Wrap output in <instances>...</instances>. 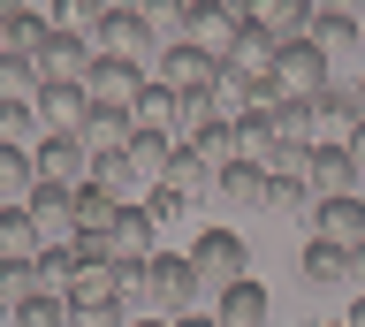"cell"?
Segmentation results:
<instances>
[{
  "label": "cell",
  "instance_id": "cell-1",
  "mask_svg": "<svg viewBox=\"0 0 365 327\" xmlns=\"http://www.w3.org/2000/svg\"><path fill=\"white\" fill-rule=\"evenodd\" d=\"M182 259H190V274H198L205 297H221L228 281H244V274H251V266H244L251 251H244V236H236V229H198Z\"/></svg>",
  "mask_w": 365,
  "mask_h": 327
},
{
  "label": "cell",
  "instance_id": "cell-2",
  "mask_svg": "<svg viewBox=\"0 0 365 327\" xmlns=\"http://www.w3.org/2000/svg\"><path fill=\"white\" fill-rule=\"evenodd\" d=\"M198 274H190V259L182 251H153L145 259V312H160V320H175V312H198Z\"/></svg>",
  "mask_w": 365,
  "mask_h": 327
},
{
  "label": "cell",
  "instance_id": "cell-3",
  "mask_svg": "<svg viewBox=\"0 0 365 327\" xmlns=\"http://www.w3.org/2000/svg\"><path fill=\"white\" fill-rule=\"evenodd\" d=\"M327 84H335V69H327V61H319V53L304 46V38L274 46V92H282V99H304V107H312V99L327 92Z\"/></svg>",
  "mask_w": 365,
  "mask_h": 327
},
{
  "label": "cell",
  "instance_id": "cell-4",
  "mask_svg": "<svg viewBox=\"0 0 365 327\" xmlns=\"http://www.w3.org/2000/svg\"><path fill=\"white\" fill-rule=\"evenodd\" d=\"M236 38H244V24L228 16L221 0H190V8H182V46H190V53L228 61V46H236Z\"/></svg>",
  "mask_w": 365,
  "mask_h": 327
},
{
  "label": "cell",
  "instance_id": "cell-5",
  "mask_svg": "<svg viewBox=\"0 0 365 327\" xmlns=\"http://www.w3.org/2000/svg\"><path fill=\"white\" fill-rule=\"evenodd\" d=\"M91 53H107V61H122V69H137V76H153V61H160V38L145 24H137L130 8H114L107 16V31H99V46Z\"/></svg>",
  "mask_w": 365,
  "mask_h": 327
},
{
  "label": "cell",
  "instance_id": "cell-6",
  "mask_svg": "<svg viewBox=\"0 0 365 327\" xmlns=\"http://www.w3.org/2000/svg\"><path fill=\"white\" fill-rule=\"evenodd\" d=\"M84 115H91L84 84H38V92H31V122H38V137H76Z\"/></svg>",
  "mask_w": 365,
  "mask_h": 327
},
{
  "label": "cell",
  "instance_id": "cell-7",
  "mask_svg": "<svg viewBox=\"0 0 365 327\" xmlns=\"http://www.w3.org/2000/svg\"><path fill=\"white\" fill-rule=\"evenodd\" d=\"M304 46L335 69V61H350V53H365V24H358V8H319L312 31H304Z\"/></svg>",
  "mask_w": 365,
  "mask_h": 327
},
{
  "label": "cell",
  "instance_id": "cell-8",
  "mask_svg": "<svg viewBox=\"0 0 365 327\" xmlns=\"http://www.w3.org/2000/svg\"><path fill=\"white\" fill-rule=\"evenodd\" d=\"M31 175L53 190H76V183H91V152L76 137H38L31 145Z\"/></svg>",
  "mask_w": 365,
  "mask_h": 327
},
{
  "label": "cell",
  "instance_id": "cell-9",
  "mask_svg": "<svg viewBox=\"0 0 365 327\" xmlns=\"http://www.w3.org/2000/svg\"><path fill=\"white\" fill-rule=\"evenodd\" d=\"M153 84H168V92H213L221 84V61H205V53H190L182 38H168L153 61Z\"/></svg>",
  "mask_w": 365,
  "mask_h": 327
},
{
  "label": "cell",
  "instance_id": "cell-10",
  "mask_svg": "<svg viewBox=\"0 0 365 327\" xmlns=\"http://www.w3.org/2000/svg\"><path fill=\"white\" fill-rule=\"evenodd\" d=\"M160 190H175L182 206H205V198H221V167H213V160H198L190 145H175V160H168Z\"/></svg>",
  "mask_w": 365,
  "mask_h": 327
},
{
  "label": "cell",
  "instance_id": "cell-11",
  "mask_svg": "<svg viewBox=\"0 0 365 327\" xmlns=\"http://www.w3.org/2000/svg\"><path fill=\"white\" fill-rule=\"evenodd\" d=\"M213 320L221 327H274V297H267V281H228L221 297H213Z\"/></svg>",
  "mask_w": 365,
  "mask_h": 327
},
{
  "label": "cell",
  "instance_id": "cell-12",
  "mask_svg": "<svg viewBox=\"0 0 365 327\" xmlns=\"http://www.w3.org/2000/svg\"><path fill=\"white\" fill-rule=\"evenodd\" d=\"M297 281H304V289H350V251L304 236V251H297Z\"/></svg>",
  "mask_w": 365,
  "mask_h": 327
},
{
  "label": "cell",
  "instance_id": "cell-13",
  "mask_svg": "<svg viewBox=\"0 0 365 327\" xmlns=\"http://www.w3.org/2000/svg\"><path fill=\"white\" fill-rule=\"evenodd\" d=\"M137 84H145L137 69H122V61H107V53H91V69H84V99H91V107H122V115H130Z\"/></svg>",
  "mask_w": 365,
  "mask_h": 327
},
{
  "label": "cell",
  "instance_id": "cell-14",
  "mask_svg": "<svg viewBox=\"0 0 365 327\" xmlns=\"http://www.w3.org/2000/svg\"><path fill=\"white\" fill-rule=\"evenodd\" d=\"M312 236L350 251V244L365 236V198H358V190H350V198H319V206H312Z\"/></svg>",
  "mask_w": 365,
  "mask_h": 327
},
{
  "label": "cell",
  "instance_id": "cell-15",
  "mask_svg": "<svg viewBox=\"0 0 365 327\" xmlns=\"http://www.w3.org/2000/svg\"><path fill=\"white\" fill-rule=\"evenodd\" d=\"M358 122H365V115H358V99H350V84L335 76V84L312 99V137H319V145H342L350 130H358Z\"/></svg>",
  "mask_w": 365,
  "mask_h": 327
},
{
  "label": "cell",
  "instance_id": "cell-16",
  "mask_svg": "<svg viewBox=\"0 0 365 327\" xmlns=\"http://www.w3.org/2000/svg\"><path fill=\"white\" fill-rule=\"evenodd\" d=\"M304 183H312L319 198H350V190H358V167H350V152H342V145H312Z\"/></svg>",
  "mask_w": 365,
  "mask_h": 327
},
{
  "label": "cell",
  "instance_id": "cell-17",
  "mask_svg": "<svg viewBox=\"0 0 365 327\" xmlns=\"http://www.w3.org/2000/svg\"><path fill=\"white\" fill-rule=\"evenodd\" d=\"M122 160H130L137 190H153L160 175H168V160H175V137H160V130H130V145H122Z\"/></svg>",
  "mask_w": 365,
  "mask_h": 327
},
{
  "label": "cell",
  "instance_id": "cell-18",
  "mask_svg": "<svg viewBox=\"0 0 365 327\" xmlns=\"http://www.w3.org/2000/svg\"><path fill=\"white\" fill-rule=\"evenodd\" d=\"M31 69H38V84H84L91 46H76V38H61V31H53V38L38 46V61H31Z\"/></svg>",
  "mask_w": 365,
  "mask_h": 327
},
{
  "label": "cell",
  "instance_id": "cell-19",
  "mask_svg": "<svg viewBox=\"0 0 365 327\" xmlns=\"http://www.w3.org/2000/svg\"><path fill=\"white\" fill-rule=\"evenodd\" d=\"M23 213L38 221V244H76V229H68V190H53V183H31Z\"/></svg>",
  "mask_w": 365,
  "mask_h": 327
},
{
  "label": "cell",
  "instance_id": "cell-20",
  "mask_svg": "<svg viewBox=\"0 0 365 327\" xmlns=\"http://www.w3.org/2000/svg\"><path fill=\"white\" fill-rule=\"evenodd\" d=\"M46 8H53L46 24L61 31V38H76V46H99V31H107V16H114L99 0H46Z\"/></svg>",
  "mask_w": 365,
  "mask_h": 327
},
{
  "label": "cell",
  "instance_id": "cell-21",
  "mask_svg": "<svg viewBox=\"0 0 365 327\" xmlns=\"http://www.w3.org/2000/svg\"><path fill=\"white\" fill-rule=\"evenodd\" d=\"M114 213H122V198H107L99 183H76V190H68V229H76V236H107Z\"/></svg>",
  "mask_w": 365,
  "mask_h": 327
},
{
  "label": "cell",
  "instance_id": "cell-22",
  "mask_svg": "<svg viewBox=\"0 0 365 327\" xmlns=\"http://www.w3.org/2000/svg\"><path fill=\"white\" fill-rule=\"evenodd\" d=\"M153 244H160V229H153V213H145V206H122V213H114V229H107V251L114 259H153Z\"/></svg>",
  "mask_w": 365,
  "mask_h": 327
},
{
  "label": "cell",
  "instance_id": "cell-23",
  "mask_svg": "<svg viewBox=\"0 0 365 327\" xmlns=\"http://www.w3.org/2000/svg\"><path fill=\"white\" fill-rule=\"evenodd\" d=\"M76 145H84L91 160L122 152V145H130V115H122V107H91V115H84V130H76Z\"/></svg>",
  "mask_w": 365,
  "mask_h": 327
},
{
  "label": "cell",
  "instance_id": "cell-24",
  "mask_svg": "<svg viewBox=\"0 0 365 327\" xmlns=\"http://www.w3.org/2000/svg\"><path fill=\"white\" fill-rule=\"evenodd\" d=\"M46 38H53V24H46L38 8H16V16L0 24V46H8V61H38Z\"/></svg>",
  "mask_w": 365,
  "mask_h": 327
},
{
  "label": "cell",
  "instance_id": "cell-25",
  "mask_svg": "<svg viewBox=\"0 0 365 327\" xmlns=\"http://www.w3.org/2000/svg\"><path fill=\"white\" fill-rule=\"evenodd\" d=\"M130 130H160V137H168V130H175V92L145 76V84H137V99H130Z\"/></svg>",
  "mask_w": 365,
  "mask_h": 327
},
{
  "label": "cell",
  "instance_id": "cell-26",
  "mask_svg": "<svg viewBox=\"0 0 365 327\" xmlns=\"http://www.w3.org/2000/svg\"><path fill=\"white\" fill-rule=\"evenodd\" d=\"M228 76H244V84H259V76H274V38L267 31H244L236 46H228V61H221Z\"/></svg>",
  "mask_w": 365,
  "mask_h": 327
},
{
  "label": "cell",
  "instance_id": "cell-27",
  "mask_svg": "<svg viewBox=\"0 0 365 327\" xmlns=\"http://www.w3.org/2000/svg\"><path fill=\"white\" fill-rule=\"evenodd\" d=\"M213 122H221L213 92H175V130H168V137H175V145H198L205 130H213Z\"/></svg>",
  "mask_w": 365,
  "mask_h": 327
},
{
  "label": "cell",
  "instance_id": "cell-28",
  "mask_svg": "<svg viewBox=\"0 0 365 327\" xmlns=\"http://www.w3.org/2000/svg\"><path fill=\"white\" fill-rule=\"evenodd\" d=\"M221 198H228V206H244V213H267V167H251V160L221 167Z\"/></svg>",
  "mask_w": 365,
  "mask_h": 327
},
{
  "label": "cell",
  "instance_id": "cell-29",
  "mask_svg": "<svg viewBox=\"0 0 365 327\" xmlns=\"http://www.w3.org/2000/svg\"><path fill=\"white\" fill-rule=\"evenodd\" d=\"M319 190L304 183V175H267V213H289V221H312Z\"/></svg>",
  "mask_w": 365,
  "mask_h": 327
},
{
  "label": "cell",
  "instance_id": "cell-30",
  "mask_svg": "<svg viewBox=\"0 0 365 327\" xmlns=\"http://www.w3.org/2000/svg\"><path fill=\"white\" fill-rule=\"evenodd\" d=\"M46 244H38V221L23 206H0V259H38Z\"/></svg>",
  "mask_w": 365,
  "mask_h": 327
},
{
  "label": "cell",
  "instance_id": "cell-31",
  "mask_svg": "<svg viewBox=\"0 0 365 327\" xmlns=\"http://www.w3.org/2000/svg\"><path fill=\"white\" fill-rule=\"evenodd\" d=\"M31 145H0V206H23L31 198Z\"/></svg>",
  "mask_w": 365,
  "mask_h": 327
},
{
  "label": "cell",
  "instance_id": "cell-32",
  "mask_svg": "<svg viewBox=\"0 0 365 327\" xmlns=\"http://www.w3.org/2000/svg\"><path fill=\"white\" fill-rule=\"evenodd\" d=\"M267 122H274V145H297V152H312V145H319V137H312V107H304V99H282Z\"/></svg>",
  "mask_w": 365,
  "mask_h": 327
},
{
  "label": "cell",
  "instance_id": "cell-33",
  "mask_svg": "<svg viewBox=\"0 0 365 327\" xmlns=\"http://www.w3.org/2000/svg\"><path fill=\"white\" fill-rule=\"evenodd\" d=\"M8 327H76V312H68V297H46V289H38V297L16 304V320H8Z\"/></svg>",
  "mask_w": 365,
  "mask_h": 327
},
{
  "label": "cell",
  "instance_id": "cell-34",
  "mask_svg": "<svg viewBox=\"0 0 365 327\" xmlns=\"http://www.w3.org/2000/svg\"><path fill=\"white\" fill-rule=\"evenodd\" d=\"M182 8H190V0H137L130 16H137L145 31H153L160 46H168V38H182Z\"/></svg>",
  "mask_w": 365,
  "mask_h": 327
},
{
  "label": "cell",
  "instance_id": "cell-35",
  "mask_svg": "<svg viewBox=\"0 0 365 327\" xmlns=\"http://www.w3.org/2000/svg\"><path fill=\"white\" fill-rule=\"evenodd\" d=\"M23 297H38V266L31 259H0V304H23Z\"/></svg>",
  "mask_w": 365,
  "mask_h": 327
},
{
  "label": "cell",
  "instance_id": "cell-36",
  "mask_svg": "<svg viewBox=\"0 0 365 327\" xmlns=\"http://www.w3.org/2000/svg\"><path fill=\"white\" fill-rule=\"evenodd\" d=\"M76 312V327H130V304L122 297H99V304H68Z\"/></svg>",
  "mask_w": 365,
  "mask_h": 327
},
{
  "label": "cell",
  "instance_id": "cell-37",
  "mask_svg": "<svg viewBox=\"0 0 365 327\" xmlns=\"http://www.w3.org/2000/svg\"><path fill=\"white\" fill-rule=\"evenodd\" d=\"M31 130H38L31 122V99H0V145H23Z\"/></svg>",
  "mask_w": 365,
  "mask_h": 327
},
{
  "label": "cell",
  "instance_id": "cell-38",
  "mask_svg": "<svg viewBox=\"0 0 365 327\" xmlns=\"http://www.w3.org/2000/svg\"><path fill=\"white\" fill-rule=\"evenodd\" d=\"M137 206L153 213V229H175V221H182V198H175V190H160V183H153V198H137Z\"/></svg>",
  "mask_w": 365,
  "mask_h": 327
},
{
  "label": "cell",
  "instance_id": "cell-39",
  "mask_svg": "<svg viewBox=\"0 0 365 327\" xmlns=\"http://www.w3.org/2000/svg\"><path fill=\"white\" fill-rule=\"evenodd\" d=\"M342 152H350V167H358V183H365V122L350 130V137H342Z\"/></svg>",
  "mask_w": 365,
  "mask_h": 327
},
{
  "label": "cell",
  "instance_id": "cell-40",
  "mask_svg": "<svg viewBox=\"0 0 365 327\" xmlns=\"http://www.w3.org/2000/svg\"><path fill=\"white\" fill-rule=\"evenodd\" d=\"M350 281H358V289H365V236H358V244H350Z\"/></svg>",
  "mask_w": 365,
  "mask_h": 327
},
{
  "label": "cell",
  "instance_id": "cell-41",
  "mask_svg": "<svg viewBox=\"0 0 365 327\" xmlns=\"http://www.w3.org/2000/svg\"><path fill=\"white\" fill-rule=\"evenodd\" d=\"M168 327H221V320H213V312H175Z\"/></svg>",
  "mask_w": 365,
  "mask_h": 327
},
{
  "label": "cell",
  "instance_id": "cell-42",
  "mask_svg": "<svg viewBox=\"0 0 365 327\" xmlns=\"http://www.w3.org/2000/svg\"><path fill=\"white\" fill-rule=\"evenodd\" d=\"M342 327H365V297H358V304H350V320H342Z\"/></svg>",
  "mask_w": 365,
  "mask_h": 327
},
{
  "label": "cell",
  "instance_id": "cell-43",
  "mask_svg": "<svg viewBox=\"0 0 365 327\" xmlns=\"http://www.w3.org/2000/svg\"><path fill=\"white\" fill-rule=\"evenodd\" d=\"M350 99H358V115H365V76H358V84H350Z\"/></svg>",
  "mask_w": 365,
  "mask_h": 327
},
{
  "label": "cell",
  "instance_id": "cell-44",
  "mask_svg": "<svg viewBox=\"0 0 365 327\" xmlns=\"http://www.w3.org/2000/svg\"><path fill=\"white\" fill-rule=\"evenodd\" d=\"M16 8H23V0H0V24H8V16H16Z\"/></svg>",
  "mask_w": 365,
  "mask_h": 327
},
{
  "label": "cell",
  "instance_id": "cell-45",
  "mask_svg": "<svg viewBox=\"0 0 365 327\" xmlns=\"http://www.w3.org/2000/svg\"><path fill=\"white\" fill-rule=\"evenodd\" d=\"M130 327H168V320H160V312H153V320H130Z\"/></svg>",
  "mask_w": 365,
  "mask_h": 327
},
{
  "label": "cell",
  "instance_id": "cell-46",
  "mask_svg": "<svg viewBox=\"0 0 365 327\" xmlns=\"http://www.w3.org/2000/svg\"><path fill=\"white\" fill-rule=\"evenodd\" d=\"M8 320H16V304H0V327H8Z\"/></svg>",
  "mask_w": 365,
  "mask_h": 327
},
{
  "label": "cell",
  "instance_id": "cell-47",
  "mask_svg": "<svg viewBox=\"0 0 365 327\" xmlns=\"http://www.w3.org/2000/svg\"><path fill=\"white\" fill-rule=\"evenodd\" d=\"M99 8H137V0H99Z\"/></svg>",
  "mask_w": 365,
  "mask_h": 327
},
{
  "label": "cell",
  "instance_id": "cell-48",
  "mask_svg": "<svg viewBox=\"0 0 365 327\" xmlns=\"http://www.w3.org/2000/svg\"><path fill=\"white\" fill-rule=\"evenodd\" d=\"M350 8H358V16H365V0H350Z\"/></svg>",
  "mask_w": 365,
  "mask_h": 327
},
{
  "label": "cell",
  "instance_id": "cell-49",
  "mask_svg": "<svg viewBox=\"0 0 365 327\" xmlns=\"http://www.w3.org/2000/svg\"><path fill=\"white\" fill-rule=\"evenodd\" d=\"M0 61H8V46H0Z\"/></svg>",
  "mask_w": 365,
  "mask_h": 327
},
{
  "label": "cell",
  "instance_id": "cell-50",
  "mask_svg": "<svg viewBox=\"0 0 365 327\" xmlns=\"http://www.w3.org/2000/svg\"><path fill=\"white\" fill-rule=\"evenodd\" d=\"M358 198H365V183H358Z\"/></svg>",
  "mask_w": 365,
  "mask_h": 327
},
{
  "label": "cell",
  "instance_id": "cell-51",
  "mask_svg": "<svg viewBox=\"0 0 365 327\" xmlns=\"http://www.w3.org/2000/svg\"><path fill=\"white\" fill-rule=\"evenodd\" d=\"M327 327H342V320H327Z\"/></svg>",
  "mask_w": 365,
  "mask_h": 327
},
{
  "label": "cell",
  "instance_id": "cell-52",
  "mask_svg": "<svg viewBox=\"0 0 365 327\" xmlns=\"http://www.w3.org/2000/svg\"><path fill=\"white\" fill-rule=\"evenodd\" d=\"M358 24H365V16H358Z\"/></svg>",
  "mask_w": 365,
  "mask_h": 327
}]
</instances>
